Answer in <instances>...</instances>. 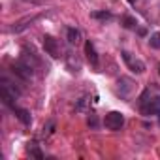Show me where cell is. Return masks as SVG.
Wrapping results in <instances>:
<instances>
[{
    "label": "cell",
    "mask_w": 160,
    "mask_h": 160,
    "mask_svg": "<svg viewBox=\"0 0 160 160\" xmlns=\"http://www.w3.org/2000/svg\"><path fill=\"white\" fill-rule=\"evenodd\" d=\"M40 17H42V15H32V17L21 19V21H19V23L15 25V27H12V32H23V30H25V28H28V27H30V25H32L34 21H38Z\"/></svg>",
    "instance_id": "52a82bcc"
},
{
    "label": "cell",
    "mask_w": 160,
    "mask_h": 160,
    "mask_svg": "<svg viewBox=\"0 0 160 160\" xmlns=\"http://www.w3.org/2000/svg\"><path fill=\"white\" fill-rule=\"evenodd\" d=\"M13 73H15V75H19L21 79H25V81H27V79H30V77H32L34 68H32L28 62H25L23 58H19V60L13 64Z\"/></svg>",
    "instance_id": "3957f363"
},
{
    "label": "cell",
    "mask_w": 160,
    "mask_h": 160,
    "mask_svg": "<svg viewBox=\"0 0 160 160\" xmlns=\"http://www.w3.org/2000/svg\"><path fill=\"white\" fill-rule=\"evenodd\" d=\"M2 98H4V102H6L8 106H12V108H13V102L19 98V91H17L15 87H12V83H8L6 79L2 81Z\"/></svg>",
    "instance_id": "277c9868"
},
{
    "label": "cell",
    "mask_w": 160,
    "mask_h": 160,
    "mask_svg": "<svg viewBox=\"0 0 160 160\" xmlns=\"http://www.w3.org/2000/svg\"><path fill=\"white\" fill-rule=\"evenodd\" d=\"M104 126L108 130H113V132L121 130L124 126V115L121 111H109L106 115V119H104Z\"/></svg>",
    "instance_id": "7a4b0ae2"
},
{
    "label": "cell",
    "mask_w": 160,
    "mask_h": 160,
    "mask_svg": "<svg viewBox=\"0 0 160 160\" xmlns=\"http://www.w3.org/2000/svg\"><path fill=\"white\" fill-rule=\"evenodd\" d=\"M87 104H89V96H85V98H81V100H79V104L75 106V111H83Z\"/></svg>",
    "instance_id": "9a60e30c"
},
{
    "label": "cell",
    "mask_w": 160,
    "mask_h": 160,
    "mask_svg": "<svg viewBox=\"0 0 160 160\" xmlns=\"http://www.w3.org/2000/svg\"><path fill=\"white\" fill-rule=\"evenodd\" d=\"M121 57H122V60H124V64L128 66L130 72H134V73H143V72H145V62L139 60L136 55H132V53H128V51H122Z\"/></svg>",
    "instance_id": "6da1fadb"
},
{
    "label": "cell",
    "mask_w": 160,
    "mask_h": 160,
    "mask_svg": "<svg viewBox=\"0 0 160 160\" xmlns=\"http://www.w3.org/2000/svg\"><path fill=\"white\" fill-rule=\"evenodd\" d=\"M66 40H68L70 45H77L79 42H81V32H79V28L70 27V28L66 30Z\"/></svg>",
    "instance_id": "ba28073f"
},
{
    "label": "cell",
    "mask_w": 160,
    "mask_h": 160,
    "mask_svg": "<svg viewBox=\"0 0 160 160\" xmlns=\"http://www.w3.org/2000/svg\"><path fill=\"white\" fill-rule=\"evenodd\" d=\"M13 113H15V117H17L23 124H30V122H32V115H30L28 109H23V108H15V106H13Z\"/></svg>",
    "instance_id": "9c48e42d"
},
{
    "label": "cell",
    "mask_w": 160,
    "mask_h": 160,
    "mask_svg": "<svg viewBox=\"0 0 160 160\" xmlns=\"http://www.w3.org/2000/svg\"><path fill=\"white\" fill-rule=\"evenodd\" d=\"M89 126H92V128L98 126V121H96V115L94 113H91V117H89Z\"/></svg>",
    "instance_id": "2e32d148"
},
{
    "label": "cell",
    "mask_w": 160,
    "mask_h": 160,
    "mask_svg": "<svg viewBox=\"0 0 160 160\" xmlns=\"http://www.w3.org/2000/svg\"><path fill=\"white\" fill-rule=\"evenodd\" d=\"M43 49L47 55H51L53 58H58L60 57V47H58V42L53 38V36H43Z\"/></svg>",
    "instance_id": "5b68a950"
},
{
    "label": "cell",
    "mask_w": 160,
    "mask_h": 160,
    "mask_svg": "<svg viewBox=\"0 0 160 160\" xmlns=\"http://www.w3.org/2000/svg\"><path fill=\"white\" fill-rule=\"evenodd\" d=\"M28 152H30V154H32L34 158H38V160H42V158H43V154H42V151H40V149H38V147H36L34 143H32V145L28 147Z\"/></svg>",
    "instance_id": "4fadbf2b"
},
{
    "label": "cell",
    "mask_w": 160,
    "mask_h": 160,
    "mask_svg": "<svg viewBox=\"0 0 160 160\" xmlns=\"http://www.w3.org/2000/svg\"><path fill=\"white\" fill-rule=\"evenodd\" d=\"M122 27L124 28H134V27H138V21L134 17H130V15H124L122 17Z\"/></svg>",
    "instance_id": "7c38bea8"
},
{
    "label": "cell",
    "mask_w": 160,
    "mask_h": 160,
    "mask_svg": "<svg viewBox=\"0 0 160 160\" xmlns=\"http://www.w3.org/2000/svg\"><path fill=\"white\" fill-rule=\"evenodd\" d=\"M53 128H55V122H53V121H49V122H47V126H43V132H42V136H43V138L51 136V134H53Z\"/></svg>",
    "instance_id": "5bb4252c"
},
{
    "label": "cell",
    "mask_w": 160,
    "mask_h": 160,
    "mask_svg": "<svg viewBox=\"0 0 160 160\" xmlns=\"http://www.w3.org/2000/svg\"><path fill=\"white\" fill-rule=\"evenodd\" d=\"M149 45H151L152 49H160V32L151 34V38H149Z\"/></svg>",
    "instance_id": "8fae6325"
},
{
    "label": "cell",
    "mask_w": 160,
    "mask_h": 160,
    "mask_svg": "<svg viewBox=\"0 0 160 160\" xmlns=\"http://www.w3.org/2000/svg\"><path fill=\"white\" fill-rule=\"evenodd\" d=\"M85 55H87V60L91 62V66L98 68V55H96V49H94L92 42H85Z\"/></svg>",
    "instance_id": "8992f818"
},
{
    "label": "cell",
    "mask_w": 160,
    "mask_h": 160,
    "mask_svg": "<svg viewBox=\"0 0 160 160\" xmlns=\"http://www.w3.org/2000/svg\"><path fill=\"white\" fill-rule=\"evenodd\" d=\"M91 17H92V19H100V21H109V19H113V15H111L109 12H92Z\"/></svg>",
    "instance_id": "30bf717a"
}]
</instances>
